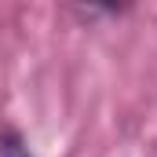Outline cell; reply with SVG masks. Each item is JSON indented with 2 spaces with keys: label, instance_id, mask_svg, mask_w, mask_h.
I'll return each mask as SVG.
<instances>
[{
  "label": "cell",
  "instance_id": "6da1fadb",
  "mask_svg": "<svg viewBox=\"0 0 157 157\" xmlns=\"http://www.w3.org/2000/svg\"><path fill=\"white\" fill-rule=\"evenodd\" d=\"M0 157H37V154L29 150V143L22 139V132L4 128L0 132Z\"/></svg>",
  "mask_w": 157,
  "mask_h": 157
}]
</instances>
